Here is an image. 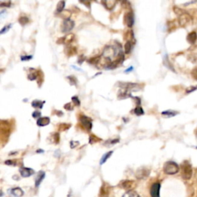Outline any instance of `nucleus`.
<instances>
[{"mask_svg": "<svg viewBox=\"0 0 197 197\" xmlns=\"http://www.w3.org/2000/svg\"><path fill=\"white\" fill-rule=\"evenodd\" d=\"M173 11L178 16V23L181 27H186L192 23V16L186 11L180 9L178 6H175Z\"/></svg>", "mask_w": 197, "mask_h": 197, "instance_id": "nucleus-1", "label": "nucleus"}, {"mask_svg": "<svg viewBox=\"0 0 197 197\" xmlns=\"http://www.w3.org/2000/svg\"><path fill=\"white\" fill-rule=\"evenodd\" d=\"M181 177L184 180H189L192 177L193 174V170H192V165L188 160L183 161L181 164Z\"/></svg>", "mask_w": 197, "mask_h": 197, "instance_id": "nucleus-2", "label": "nucleus"}, {"mask_svg": "<svg viewBox=\"0 0 197 197\" xmlns=\"http://www.w3.org/2000/svg\"><path fill=\"white\" fill-rule=\"evenodd\" d=\"M180 171V166L174 161H167L163 166V172L167 175H175Z\"/></svg>", "mask_w": 197, "mask_h": 197, "instance_id": "nucleus-3", "label": "nucleus"}, {"mask_svg": "<svg viewBox=\"0 0 197 197\" xmlns=\"http://www.w3.org/2000/svg\"><path fill=\"white\" fill-rule=\"evenodd\" d=\"M75 26V23L73 20L69 19H65L61 26V30L62 33H66L71 31Z\"/></svg>", "mask_w": 197, "mask_h": 197, "instance_id": "nucleus-4", "label": "nucleus"}, {"mask_svg": "<svg viewBox=\"0 0 197 197\" xmlns=\"http://www.w3.org/2000/svg\"><path fill=\"white\" fill-rule=\"evenodd\" d=\"M150 170L145 167H140L136 170V177L138 180H144L147 177H149Z\"/></svg>", "mask_w": 197, "mask_h": 197, "instance_id": "nucleus-5", "label": "nucleus"}, {"mask_svg": "<svg viewBox=\"0 0 197 197\" xmlns=\"http://www.w3.org/2000/svg\"><path fill=\"white\" fill-rule=\"evenodd\" d=\"M116 54H117V52H116V48H114L113 46H109V45H108V46H106L104 48L103 56L105 57V59H108V60L110 61V58L116 55Z\"/></svg>", "mask_w": 197, "mask_h": 197, "instance_id": "nucleus-6", "label": "nucleus"}, {"mask_svg": "<svg viewBox=\"0 0 197 197\" xmlns=\"http://www.w3.org/2000/svg\"><path fill=\"white\" fill-rule=\"evenodd\" d=\"M100 195L101 197H113L112 187L108 184H103L101 188Z\"/></svg>", "mask_w": 197, "mask_h": 197, "instance_id": "nucleus-7", "label": "nucleus"}, {"mask_svg": "<svg viewBox=\"0 0 197 197\" xmlns=\"http://www.w3.org/2000/svg\"><path fill=\"white\" fill-rule=\"evenodd\" d=\"M80 120L82 126H83L86 130H87L88 131L91 130V129H92V123L89 118L86 116H82L81 117H80Z\"/></svg>", "mask_w": 197, "mask_h": 197, "instance_id": "nucleus-8", "label": "nucleus"}, {"mask_svg": "<svg viewBox=\"0 0 197 197\" xmlns=\"http://www.w3.org/2000/svg\"><path fill=\"white\" fill-rule=\"evenodd\" d=\"M119 86L123 89L126 90H136L135 89H139L140 86L137 83H119Z\"/></svg>", "mask_w": 197, "mask_h": 197, "instance_id": "nucleus-9", "label": "nucleus"}, {"mask_svg": "<svg viewBox=\"0 0 197 197\" xmlns=\"http://www.w3.org/2000/svg\"><path fill=\"white\" fill-rule=\"evenodd\" d=\"M161 185L159 183H155L150 188V195L152 197H160Z\"/></svg>", "mask_w": 197, "mask_h": 197, "instance_id": "nucleus-10", "label": "nucleus"}, {"mask_svg": "<svg viewBox=\"0 0 197 197\" xmlns=\"http://www.w3.org/2000/svg\"><path fill=\"white\" fill-rule=\"evenodd\" d=\"M119 186L126 190L130 191L133 190V189L136 186V183L133 180H124L119 183Z\"/></svg>", "mask_w": 197, "mask_h": 197, "instance_id": "nucleus-11", "label": "nucleus"}, {"mask_svg": "<svg viewBox=\"0 0 197 197\" xmlns=\"http://www.w3.org/2000/svg\"><path fill=\"white\" fill-rule=\"evenodd\" d=\"M125 23L128 27L131 28L134 24V14L133 12H129L125 15Z\"/></svg>", "mask_w": 197, "mask_h": 197, "instance_id": "nucleus-12", "label": "nucleus"}, {"mask_svg": "<svg viewBox=\"0 0 197 197\" xmlns=\"http://www.w3.org/2000/svg\"><path fill=\"white\" fill-rule=\"evenodd\" d=\"M19 172H20L21 176H22L23 177H24V178H27V177H31V176H33V175L35 173V171L33 170V169L26 168V167L20 168Z\"/></svg>", "mask_w": 197, "mask_h": 197, "instance_id": "nucleus-13", "label": "nucleus"}, {"mask_svg": "<svg viewBox=\"0 0 197 197\" xmlns=\"http://www.w3.org/2000/svg\"><path fill=\"white\" fill-rule=\"evenodd\" d=\"M9 192L14 197H21L24 195L23 190L21 188H19V187H15V188L11 189L10 190H9Z\"/></svg>", "mask_w": 197, "mask_h": 197, "instance_id": "nucleus-14", "label": "nucleus"}, {"mask_svg": "<svg viewBox=\"0 0 197 197\" xmlns=\"http://www.w3.org/2000/svg\"><path fill=\"white\" fill-rule=\"evenodd\" d=\"M45 172L43 171L39 172L36 178V181H35V186L36 187V188H38V187L39 186V185L41 184L42 180H43L44 178H45Z\"/></svg>", "mask_w": 197, "mask_h": 197, "instance_id": "nucleus-15", "label": "nucleus"}, {"mask_svg": "<svg viewBox=\"0 0 197 197\" xmlns=\"http://www.w3.org/2000/svg\"><path fill=\"white\" fill-rule=\"evenodd\" d=\"M186 39H187V42H188L189 44H191V45H192V44L195 43L197 40L196 32L192 31V32H191V33H189V34L187 35Z\"/></svg>", "mask_w": 197, "mask_h": 197, "instance_id": "nucleus-16", "label": "nucleus"}, {"mask_svg": "<svg viewBox=\"0 0 197 197\" xmlns=\"http://www.w3.org/2000/svg\"><path fill=\"white\" fill-rule=\"evenodd\" d=\"M116 2H117V0H102V3H103L104 6L107 9H109V10L114 8Z\"/></svg>", "mask_w": 197, "mask_h": 197, "instance_id": "nucleus-17", "label": "nucleus"}, {"mask_svg": "<svg viewBox=\"0 0 197 197\" xmlns=\"http://www.w3.org/2000/svg\"><path fill=\"white\" fill-rule=\"evenodd\" d=\"M49 123H50V119L48 117H46V116L45 117H40L36 122V124L39 126H45Z\"/></svg>", "mask_w": 197, "mask_h": 197, "instance_id": "nucleus-18", "label": "nucleus"}, {"mask_svg": "<svg viewBox=\"0 0 197 197\" xmlns=\"http://www.w3.org/2000/svg\"><path fill=\"white\" fill-rule=\"evenodd\" d=\"M74 35L73 34H69L66 35V36L62 37V39H59V40H62V41L59 42V43H63V44H69V42H71L74 39Z\"/></svg>", "mask_w": 197, "mask_h": 197, "instance_id": "nucleus-19", "label": "nucleus"}, {"mask_svg": "<svg viewBox=\"0 0 197 197\" xmlns=\"http://www.w3.org/2000/svg\"><path fill=\"white\" fill-rule=\"evenodd\" d=\"M179 112H177V111H173V110H166L162 112V116H166L167 118L173 117V116H177Z\"/></svg>", "mask_w": 197, "mask_h": 197, "instance_id": "nucleus-20", "label": "nucleus"}, {"mask_svg": "<svg viewBox=\"0 0 197 197\" xmlns=\"http://www.w3.org/2000/svg\"><path fill=\"white\" fill-rule=\"evenodd\" d=\"M44 103H45V101L34 100L32 102V105H33V107L36 108V109H42Z\"/></svg>", "mask_w": 197, "mask_h": 197, "instance_id": "nucleus-21", "label": "nucleus"}, {"mask_svg": "<svg viewBox=\"0 0 197 197\" xmlns=\"http://www.w3.org/2000/svg\"><path fill=\"white\" fill-rule=\"evenodd\" d=\"M122 197H140L139 195L134 190H130L125 192Z\"/></svg>", "mask_w": 197, "mask_h": 197, "instance_id": "nucleus-22", "label": "nucleus"}, {"mask_svg": "<svg viewBox=\"0 0 197 197\" xmlns=\"http://www.w3.org/2000/svg\"><path fill=\"white\" fill-rule=\"evenodd\" d=\"M112 153H113V152H112V151H109V152H108L107 153L104 154L103 156H102V158H101L100 165H102L103 163H105V162L108 160V159H109V158L111 156H112Z\"/></svg>", "mask_w": 197, "mask_h": 197, "instance_id": "nucleus-23", "label": "nucleus"}, {"mask_svg": "<svg viewBox=\"0 0 197 197\" xmlns=\"http://www.w3.org/2000/svg\"><path fill=\"white\" fill-rule=\"evenodd\" d=\"M65 5H66V3H65L64 0L59 1L57 4V7H56V11H57V12H62V11L64 10Z\"/></svg>", "mask_w": 197, "mask_h": 197, "instance_id": "nucleus-24", "label": "nucleus"}, {"mask_svg": "<svg viewBox=\"0 0 197 197\" xmlns=\"http://www.w3.org/2000/svg\"><path fill=\"white\" fill-rule=\"evenodd\" d=\"M29 22H30V19H29V18L27 16H21L19 19V23L23 26H26L27 23H29Z\"/></svg>", "mask_w": 197, "mask_h": 197, "instance_id": "nucleus-25", "label": "nucleus"}, {"mask_svg": "<svg viewBox=\"0 0 197 197\" xmlns=\"http://www.w3.org/2000/svg\"><path fill=\"white\" fill-rule=\"evenodd\" d=\"M133 43H132L131 42L128 41L127 42H126V44H125V52H126V54H129L130 52H131L132 50V48H133Z\"/></svg>", "mask_w": 197, "mask_h": 197, "instance_id": "nucleus-26", "label": "nucleus"}, {"mask_svg": "<svg viewBox=\"0 0 197 197\" xmlns=\"http://www.w3.org/2000/svg\"><path fill=\"white\" fill-rule=\"evenodd\" d=\"M164 64H165V66H166V67L168 68V69H171L172 71L175 72L174 71V69H173V66H171V63H170V61H169V59H168L167 55H165V57H164Z\"/></svg>", "mask_w": 197, "mask_h": 197, "instance_id": "nucleus-27", "label": "nucleus"}, {"mask_svg": "<svg viewBox=\"0 0 197 197\" xmlns=\"http://www.w3.org/2000/svg\"><path fill=\"white\" fill-rule=\"evenodd\" d=\"M134 112L136 116H142L144 114V111L141 106H137L135 109H134Z\"/></svg>", "mask_w": 197, "mask_h": 197, "instance_id": "nucleus-28", "label": "nucleus"}, {"mask_svg": "<svg viewBox=\"0 0 197 197\" xmlns=\"http://www.w3.org/2000/svg\"><path fill=\"white\" fill-rule=\"evenodd\" d=\"M196 89H197V86H191L188 87V88L186 89V94L192 93V92L195 91Z\"/></svg>", "mask_w": 197, "mask_h": 197, "instance_id": "nucleus-29", "label": "nucleus"}, {"mask_svg": "<svg viewBox=\"0 0 197 197\" xmlns=\"http://www.w3.org/2000/svg\"><path fill=\"white\" fill-rule=\"evenodd\" d=\"M38 78V74H37V71L35 72V73H30L29 76H28V79L30 80H31V81H33V80H36V79Z\"/></svg>", "mask_w": 197, "mask_h": 197, "instance_id": "nucleus-30", "label": "nucleus"}, {"mask_svg": "<svg viewBox=\"0 0 197 197\" xmlns=\"http://www.w3.org/2000/svg\"><path fill=\"white\" fill-rule=\"evenodd\" d=\"M67 79L69 80V83H71V85H77V83H78V82H77V80H76L75 76H68Z\"/></svg>", "mask_w": 197, "mask_h": 197, "instance_id": "nucleus-31", "label": "nucleus"}, {"mask_svg": "<svg viewBox=\"0 0 197 197\" xmlns=\"http://www.w3.org/2000/svg\"><path fill=\"white\" fill-rule=\"evenodd\" d=\"M80 2L89 9L91 8V0H80Z\"/></svg>", "mask_w": 197, "mask_h": 197, "instance_id": "nucleus-32", "label": "nucleus"}, {"mask_svg": "<svg viewBox=\"0 0 197 197\" xmlns=\"http://www.w3.org/2000/svg\"><path fill=\"white\" fill-rule=\"evenodd\" d=\"M11 27H12V24H9V25H7V26H4V27L2 29V30H1V33H1V34H4L5 33H6V32L9 31V30H10Z\"/></svg>", "mask_w": 197, "mask_h": 197, "instance_id": "nucleus-33", "label": "nucleus"}, {"mask_svg": "<svg viewBox=\"0 0 197 197\" xmlns=\"http://www.w3.org/2000/svg\"><path fill=\"white\" fill-rule=\"evenodd\" d=\"M72 100H73V102L74 103V105H77V106H80V101L79 99V98L77 96H73L72 97Z\"/></svg>", "mask_w": 197, "mask_h": 197, "instance_id": "nucleus-34", "label": "nucleus"}, {"mask_svg": "<svg viewBox=\"0 0 197 197\" xmlns=\"http://www.w3.org/2000/svg\"><path fill=\"white\" fill-rule=\"evenodd\" d=\"M191 76H192V77L194 80L197 81V67L192 69V71L191 72Z\"/></svg>", "mask_w": 197, "mask_h": 197, "instance_id": "nucleus-35", "label": "nucleus"}, {"mask_svg": "<svg viewBox=\"0 0 197 197\" xmlns=\"http://www.w3.org/2000/svg\"><path fill=\"white\" fill-rule=\"evenodd\" d=\"M59 141V133H54L53 136V140H52V142H54L55 143H58Z\"/></svg>", "mask_w": 197, "mask_h": 197, "instance_id": "nucleus-36", "label": "nucleus"}, {"mask_svg": "<svg viewBox=\"0 0 197 197\" xmlns=\"http://www.w3.org/2000/svg\"><path fill=\"white\" fill-rule=\"evenodd\" d=\"M5 164L9 165V166H16V161L14 159V160H6L5 162Z\"/></svg>", "mask_w": 197, "mask_h": 197, "instance_id": "nucleus-37", "label": "nucleus"}, {"mask_svg": "<svg viewBox=\"0 0 197 197\" xmlns=\"http://www.w3.org/2000/svg\"><path fill=\"white\" fill-rule=\"evenodd\" d=\"M97 141H98V139L97 138V137H95L94 135H92L90 136V139H89L90 143H93V142H97Z\"/></svg>", "mask_w": 197, "mask_h": 197, "instance_id": "nucleus-38", "label": "nucleus"}, {"mask_svg": "<svg viewBox=\"0 0 197 197\" xmlns=\"http://www.w3.org/2000/svg\"><path fill=\"white\" fill-rule=\"evenodd\" d=\"M41 116V112H39V111H35L33 113V118H39V117Z\"/></svg>", "mask_w": 197, "mask_h": 197, "instance_id": "nucleus-39", "label": "nucleus"}, {"mask_svg": "<svg viewBox=\"0 0 197 197\" xmlns=\"http://www.w3.org/2000/svg\"><path fill=\"white\" fill-rule=\"evenodd\" d=\"M98 61H99V57H96V58H92V59H90L89 62L90 63H92V64H96Z\"/></svg>", "mask_w": 197, "mask_h": 197, "instance_id": "nucleus-40", "label": "nucleus"}, {"mask_svg": "<svg viewBox=\"0 0 197 197\" xmlns=\"http://www.w3.org/2000/svg\"><path fill=\"white\" fill-rule=\"evenodd\" d=\"M32 55H25V56H22L21 57V60L22 61H28L32 59Z\"/></svg>", "mask_w": 197, "mask_h": 197, "instance_id": "nucleus-41", "label": "nucleus"}, {"mask_svg": "<svg viewBox=\"0 0 197 197\" xmlns=\"http://www.w3.org/2000/svg\"><path fill=\"white\" fill-rule=\"evenodd\" d=\"M0 6L2 7V8H3V7H10L11 6V2L10 1H9L8 2H2L1 3V5H0Z\"/></svg>", "mask_w": 197, "mask_h": 197, "instance_id": "nucleus-42", "label": "nucleus"}, {"mask_svg": "<svg viewBox=\"0 0 197 197\" xmlns=\"http://www.w3.org/2000/svg\"><path fill=\"white\" fill-rule=\"evenodd\" d=\"M64 108L66 109H68V110H73V107L71 105V103L66 104L64 106Z\"/></svg>", "mask_w": 197, "mask_h": 197, "instance_id": "nucleus-43", "label": "nucleus"}, {"mask_svg": "<svg viewBox=\"0 0 197 197\" xmlns=\"http://www.w3.org/2000/svg\"><path fill=\"white\" fill-rule=\"evenodd\" d=\"M83 61H85L84 56H83V55H81V56H80V57H79V61H78L79 64H82V63L83 62Z\"/></svg>", "mask_w": 197, "mask_h": 197, "instance_id": "nucleus-44", "label": "nucleus"}, {"mask_svg": "<svg viewBox=\"0 0 197 197\" xmlns=\"http://www.w3.org/2000/svg\"><path fill=\"white\" fill-rule=\"evenodd\" d=\"M132 70H133V66H130V68H129V69H127L125 71V73H130V72H131Z\"/></svg>", "mask_w": 197, "mask_h": 197, "instance_id": "nucleus-45", "label": "nucleus"}, {"mask_svg": "<svg viewBox=\"0 0 197 197\" xmlns=\"http://www.w3.org/2000/svg\"><path fill=\"white\" fill-rule=\"evenodd\" d=\"M195 139H196V140H197V128L195 129Z\"/></svg>", "mask_w": 197, "mask_h": 197, "instance_id": "nucleus-46", "label": "nucleus"}, {"mask_svg": "<svg viewBox=\"0 0 197 197\" xmlns=\"http://www.w3.org/2000/svg\"><path fill=\"white\" fill-rule=\"evenodd\" d=\"M44 151H42V150H38L37 151V152H43Z\"/></svg>", "mask_w": 197, "mask_h": 197, "instance_id": "nucleus-47", "label": "nucleus"}, {"mask_svg": "<svg viewBox=\"0 0 197 197\" xmlns=\"http://www.w3.org/2000/svg\"><path fill=\"white\" fill-rule=\"evenodd\" d=\"M68 197H73V196H72V195H71V192H70V193H69V195H68Z\"/></svg>", "mask_w": 197, "mask_h": 197, "instance_id": "nucleus-48", "label": "nucleus"}, {"mask_svg": "<svg viewBox=\"0 0 197 197\" xmlns=\"http://www.w3.org/2000/svg\"><path fill=\"white\" fill-rule=\"evenodd\" d=\"M195 149H197V146H195Z\"/></svg>", "mask_w": 197, "mask_h": 197, "instance_id": "nucleus-49", "label": "nucleus"}, {"mask_svg": "<svg viewBox=\"0 0 197 197\" xmlns=\"http://www.w3.org/2000/svg\"><path fill=\"white\" fill-rule=\"evenodd\" d=\"M196 173H197V170H196Z\"/></svg>", "mask_w": 197, "mask_h": 197, "instance_id": "nucleus-50", "label": "nucleus"}]
</instances>
